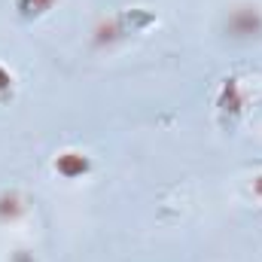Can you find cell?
<instances>
[{
    "mask_svg": "<svg viewBox=\"0 0 262 262\" xmlns=\"http://www.w3.org/2000/svg\"><path fill=\"white\" fill-rule=\"evenodd\" d=\"M149 25H156V15L149 9H122L116 15H104L95 21L92 28V49H113L119 43H125L131 34H140L146 31Z\"/></svg>",
    "mask_w": 262,
    "mask_h": 262,
    "instance_id": "cell-1",
    "label": "cell"
},
{
    "mask_svg": "<svg viewBox=\"0 0 262 262\" xmlns=\"http://www.w3.org/2000/svg\"><path fill=\"white\" fill-rule=\"evenodd\" d=\"M223 31L232 40H253L262 34V9L256 3H238L226 12Z\"/></svg>",
    "mask_w": 262,
    "mask_h": 262,
    "instance_id": "cell-2",
    "label": "cell"
},
{
    "mask_svg": "<svg viewBox=\"0 0 262 262\" xmlns=\"http://www.w3.org/2000/svg\"><path fill=\"white\" fill-rule=\"evenodd\" d=\"M244 104H247V98H244L241 79H235V76L223 79V85H220V92H216V110H220L229 122H235V119L244 113Z\"/></svg>",
    "mask_w": 262,
    "mask_h": 262,
    "instance_id": "cell-3",
    "label": "cell"
},
{
    "mask_svg": "<svg viewBox=\"0 0 262 262\" xmlns=\"http://www.w3.org/2000/svg\"><path fill=\"white\" fill-rule=\"evenodd\" d=\"M52 168L64 177V180H79L92 171V159L82 152V149H61L52 162Z\"/></svg>",
    "mask_w": 262,
    "mask_h": 262,
    "instance_id": "cell-4",
    "label": "cell"
},
{
    "mask_svg": "<svg viewBox=\"0 0 262 262\" xmlns=\"http://www.w3.org/2000/svg\"><path fill=\"white\" fill-rule=\"evenodd\" d=\"M28 213V201L18 189H3L0 192V223L9 226V223H18L21 216Z\"/></svg>",
    "mask_w": 262,
    "mask_h": 262,
    "instance_id": "cell-5",
    "label": "cell"
},
{
    "mask_svg": "<svg viewBox=\"0 0 262 262\" xmlns=\"http://www.w3.org/2000/svg\"><path fill=\"white\" fill-rule=\"evenodd\" d=\"M58 0H15V12L21 15V18H40V15H46L52 6H55Z\"/></svg>",
    "mask_w": 262,
    "mask_h": 262,
    "instance_id": "cell-6",
    "label": "cell"
},
{
    "mask_svg": "<svg viewBox=\"0 0 262 262\" xmlns=\"http://www.w3.org/2000/svg\"><path fill=\"white\" fill-rule=\"evenodd\" d=\"M12 89H15V76H12L6 67L0 64V101L12 98Z\"/></svg>",
    "mask_w": 262,
    "mask_h": 262,
    "instance_id": "cell-7",
    "label": "cell"
},
{
    "mask_svg": "<svg viewBox=\"0 0 262 262\" xmlns=\"http://www.w3.org/2000/svg\"><path fill=\"white\" fill-rule=\"evenodd\" d=\"M250 192H253V198H256V201H262V171L253 177V183H250Z\"/></svg>",
    "mask_w": 262,
    "mask_h": 262,
    "instance_id": "cell-8",
    "label": "cell"
},
{
    "mask_svg": "<svg viewBox=\"0 0 262 262\" xmlns=\"http://www.w3.org/2000/svg\"><path fill=\"white\" fill-rule=\"evenodd\" d=\"M9 262H37V259H34V253H31V250H15Z\"/></svg>",
    "mask_w": 262,
    "mask_h": 262,
    "instance_id": "cell-9",
    "label": "cell"
}]
</instances>
